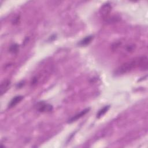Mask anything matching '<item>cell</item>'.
I'll return each mask as SVG.
<instances>
[{
    "mask_svg": "<svg viewBox=\"0 0 148 148\" xmlns=\"http://www.w3.org/2000/svg\"><path fill=\"white\" fill-rule=\"evenodd\" d=\"M148 64V59L147 56H140L135 57L121 64L117 70L119 74H124L128 73L136 68L147 69Z\"/></svg>",
    "mask_w": 148,
    "mask_h": 148,
    "instance_id": "obj_1",
    "label": "cell"
},
{
    "mask_svg": "<svg viewBox=\"0 0 148 148\" xmlns=\"http://www.w3.org/2000/svg\"><path fill=\"white\" fill-rule=\"evenodd\" d=\"M136 45L132 42H116L113 44L112 49L114 51L120 52L123 55H128L135 50Z\"/></svg>",
    "mask_w": 148,
    "mask_h": 148,
    "instance_id": "obj_2",
    "label": "cell"
},
{
    "mask_svg": "<svg viewBox=\"0 0 148 148\" xmlns=\"http://www.w3.org/2000/svg\"><path fill=\"white\" fill-rule=\"evenodd\" d=\"M49 75V72L47 69L43 70L42 71H40L31 79V85L34 86V85L38 84V83H40L42 80H45Z\"/></svg>",
    "mask_w": 148,
    "mask_h": 148,
    "instance_id": "obj_3",
    "label": "cell"
},
{
    "mask_svg": "<svg viewBox=\"0 0 148 148\" xmlns=\"http://www.w3.org/2000/svg\"><path fill=\"white\" fill-rule=\"evenodd\" d=\"M36 110L40 112H49L52 110L53 106L43 101L39 102L36 105Z\"/></svg>",
    "mask_w": 148,
    "mask_h": 148,
    "instance_id": "obj_4",
    "label": "cell"
},
{
    "mask_svg": "<svg viewBox=\"0 0 148 148\" xmlns=\"http://www.w3.org/2000/svg\"><path fill=\"white\" fill-rule=\"evenodd\" d=\"M111 9L112 7L110 5L109 3H106L101 6L99 10L100 14L103 18H106L109 14L111 11Z\"/></svg>",
    "mask_w": 148,
    "mask_h": 148,
    "instance_id": "obj_5",
    "label": "cell"
},
{
    "mask_svg": "<svg viewBox=\"0 0 148 148\" xmlns=\"http://www.w3.org/2000/svg\"><path fill=\"white\" fill-rule=\"evenodd\" d=\"M10 84V82L8 79L4 80L2 82L0 86V92L1 95H2L4 93H5L6 91L8 90Z\"/></svg>",
    "mask_w": 148,
    "mask_h": 148,
    "instance_id": "obj_6",
    "label": "cell"
},
{
    "mask_svg": "<svg viewBox=\"0 0 148 148\" xmlns=\"http://www.w3.org/2000/svg\"><path fill=\"white\" fill-rule=\"evenodd\" d=\"M89 110H90V108H87V109H84L83 110L81 111L79 113L76 114L75 116H74L73 117H71V118L69 120L68 123H72V122H73V121H76V120H78V119H79L80 118H81L82 117H83L84 115H85V114L89 111Z\"/></svg>",
    "mask_w": 148,
    "mask_h": 148,
    "instance_id": "obj_7",
    "label": "cell"
},
{
    "mask_svg": "<svg viewBox=\"0 0 148 148\" xmlns=\"http://www.w3.org/2000/svg\"><path fill=\"white\" fill-rule=\"evenodd\" d=\"M23 98V96L21 95H18V96H16L14 97L10 102V103H9V108H12L14 106H16L17 103H18Z\"/></svg>",
    "mask_w": 148,
    "mask_h": 148,
    "instance_id": "obj_8",
    "label": "cell"
},
{
    "mask_svg": "<svg viewBox=\"0 0 148 148\" xmlns=\"http://www.w3.org/2000/svg\"><path fill=\"white\" fill-rule=\"evenodd\" d=\"M93 37L92 36H86L85 38H84L82 40L80 41L79 45L81 46H85L88 45V43H90L91 42V41L92 40Z\"/></svg>",
    "mask_w": 148,
    "mask_h": 148,
    "instance_id": "obj_9",
    "label": "cell"
},
{
    "mask_svg": "<svg viewBox=\"0 0 148 148\" xmlns=\"http://www.w3.org/2000/svg\"><path fill=\"white\" fill-rule=\"evenodd\" d=\"M109 109V106H105L102 109H101V110H99V112H98V113L97 114V117L98 118L101 117V116H102Z\"/></svg>",
    "mask_w": 148,
    "mask_h": 148,
    "instance_id": "obj_10",
    "label": "cell"
}]
</instances>
